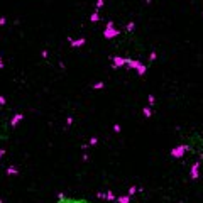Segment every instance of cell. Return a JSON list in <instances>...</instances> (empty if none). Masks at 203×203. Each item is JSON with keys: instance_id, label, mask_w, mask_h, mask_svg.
Here are the masks:
<instances>
[{"instance_id": "obj_1", "label": "cell", "mask_w": 203, "mask_h": 203, "mask_svg": "<svg viewBox=\"0 0 203 203\" xmlns=\"http://www.w3.org/2000/svg\"><path fill=\"white\" fill-rule=\"evenodd\" d=\"M19 120H22V115L20 113H12L7 105V100L4 97H0V142L7 141L10 132L19 124Z\"/></svg>"}, {"instance_id": "obj_2", "label": "cell", "mask_w": 203, "mask_h": 203, "mask_svg": "<svg viewBox=\"0 0 203 203\" xmlns=\"http://www.w3.org/2000/svg\"><path fill=\"white\" fill-rule=\"evenodd\" d=\"M58 203H93V201H88L87 198H80V196H66L63 193L58 195Z\"/></svg>"}, {"instance_id": "obj_3", "label": "cell", "mask_w": 203, "mask_h": 203, "mask_svg": "<svg viewBox=\"0 0 203 203\" xmlns=\"http://www.w3.org/2000/svg\"><path fill=\"white\" fill-rule=\"evenodd\" d=\"M7 173H9V174H17V169H15V168H9Z\"/></svg>"}, {"instance_id": "obj_4", "label": "cell", "mask_w": 203, "mask_h": 203, "mask_svg": "<svg viewBox=\"0 0 203 203\" xmlns=\"http://www.w3.org/2000/svg\"><path fill=\"white\" fill-rule=\"evenodd\" d=\"M0 203H4V200H2V198H0Z\"/></svg>"}]
</instances>
